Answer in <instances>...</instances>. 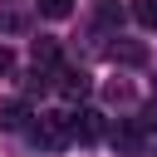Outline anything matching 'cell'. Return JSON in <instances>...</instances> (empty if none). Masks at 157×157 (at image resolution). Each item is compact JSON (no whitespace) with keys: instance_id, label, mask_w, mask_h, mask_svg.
<instances>
[{"instance_id":"7a4b0ae2","label":"cell","mask_w":157,"mask_h":157,"mask_svg":"<svg viewBox=\"0 0 157 157\" xmlns=\"http://www.w3.org/2000/svg\"><path fill=\"white\" fill-rule=\"evenodd\" d=\"M54 88L74 103V98H88V88H93V83H88V74H83V69H59V74H54Z\"/></svg>"},{"instance_id":"277c9868","label":"cell","mask_w":157,"mask_h":157,"mask_svg":"<svg viewBox=\"0 0 157 157\" xmlns=\"http://www.w3.org/2000/svg\"><path fill=\"white\" fill-rule=\"evenodd\" d=\"M25 118H29L25 98H10V103H0V128H25Z\"/></svg>"},{"instance_id":"5b68a950","label":"cell","mask_w":157,"mask_h":157,"mask_svg":"<svg viewBox=\"0 0 157 157\" xmlns=\"http://www.w3.org/2000/svg\"><path fill=\"white\" fill-rule=\"evenodd\" d=\"M29 54H34V69H54L59 44H54V39H34V49H29Z\"/></svg>"},{"instance_id":"ba28073f","label":"cell","mask_w":157,"mask_h":157,"mask_svg":"<svg viewBox=\"0 0 157 157\" xmlns=\"http://www.w3.org/2000/svg\"><path fill=\"white\" fill-rule=\"evenodd\" d=\"M34 5H39V15H44V20H64V15L74 10V0H34Z\"/></svg>"},{"instance_id":"52a82bcc","label":"cell","mask_w":157,"mask_h":157,"mask_svg":"<svg viewBox=\"0 0 157 157\" xmlns=\"http://www.w3.org/2000/svg\"><path fill=\"white\" fill-rule=\"evenodd\" d=\"M113 147H123V152H137V147H142V132H137L132 123H123V128L113 132Z\"/></svg>"},{"instance_id":"9c48e42d","label":"cell","mask_w":157,"mask_h":157,"mask_svg":"<svg viewBox=\"0 0 157 157\" xmlns=\"http://www.w3.org/2000/svg\"><path fill=\"white\" fill-rule=\"evenodd\" d=\"M132 15H137V25L157 29V0H132Z\"/></svg>"},{"instance_id":"30bf717a","label":"cell","mask_w":157,"mask_h":157,"mask_svg":"<svg viewBox=\"0 0 157 157\" xmlns=\"http://www.w3.org/2000/svg\"><path fill=\"white\" fill-rule=\"evenodd\" d=\"M44 88H49V69H34L25 78V93H44Z\"/></svg>"},{"instance_id":"3957f363","label":"cell","mask_w":157,"mask_h":157,"mask_svg":"<svg viewBox=\"0 0 157 157\" xmlns=\"http://www.w3.org/2000/svg\"><path fill=\"white\" fill-rule=\"evenodd\" d=\"M108 128H103V113L98 108H83V113H74V137L78 142H98Z\"/></svg>"},{"instance_id":"8fae6325","label":"cell","mask_w":157,"mask_h":157,"mask_svg":"<svg viewBox=\"0 0 157 157\" xmlns=\"http://www.w3.org/2000/svg\"><path fill=\"white\" fill-rule=\"evenodd\" d=\"M10 69H15V54H10V49H5V44H0V78H5V74H10Z\"/></svg>"},{"instance_id":"6da1fadb","label":"cell","mask_w":157,"mask_h":157,"mask_svg":"<svg viewBox=\"0 0 157 157\" xmlns=\"http://www.w3.org/2000/svg\"><path fill=\"white\" fill-rule=\"evenodd\" d=\"M29 137L39 147H64L74 142V113H39V123L29 128Z\"/></svg>"},{"instance_id":"8992f818","label":"cell","mask_w":157,"mask_h":157,"mask_svg":"<svg viewBox=\"0 0 157 157\" xmlns=\"http://www.w3.org/2000/svg\"><path fill=\"white\" fill-rule=\"evenodd\" d=\"M108 54L123 59V64H147V49L142 44H108Z\"/></svg>"}]
</instances>
